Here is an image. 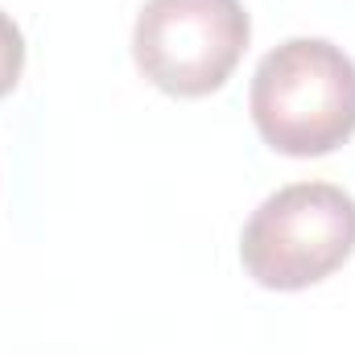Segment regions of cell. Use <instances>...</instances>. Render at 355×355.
I'll return each mask as SVG.
<instances>
[{
    "instance_id": "cell-1",
    "label": "cell",
    "mask_w": 355,
    "mask_h": 355,
    "mask_svg": "<svg viewBox=\"0 0 355 355\" xmlns=\"http://www.w3.org/2000/svg\"><path fill=\"white\" fill-rule=\"evenodd\" d=\"M252 124L272 153L327 157L355 137V62L327 37L268 50L248 91Z\"/></svg>"
},
{
    "instance_id": "cell-2",
    "label": "cell",
    "mask_w": 355,
    "mask_h": 355,
    "mask_svg": "<svg viewBox=\"0 0 355 355\" xmlns=\"http://www.w3.org/2000/svg\"><path fill=\"white\" fill-rule=\"evenodd\" d=\"M355 252V198L335 182L272 190L240 232L244 272L277 293L327 281Z\"/></svg>"
},
{
    "instance_id": "cell-3",
    "label": "cell",
    "mask_w": 355,
    "mask_h": 355,
    "mask_svg": "<svg viewBox=\"0 0 355 355\" xmlns=\"http://www.w3.org/2000/svg\"><path fill=\"white\" fill-rule=\"evenodd\" d=\"M252 21L240 0H145L132 25L137 71L166 95L202 99L240 67Z\"/></svg>"
},
{
    "instance_id": "cell-4",
    "label": "cell",
    "mask_w": 355,
    "mask_h": 355,
    "mask_svg": "<svg viewBox=\"0 0 355 355\" xmlns=\"http://www.w3.org/2000/svg\"><path fill=\"white\" fill-rule=\"evenodd\" d=\"M21 71H25V37L17 21L0 8V99L21 83Z\"/></svg>"
}]
</instances>
